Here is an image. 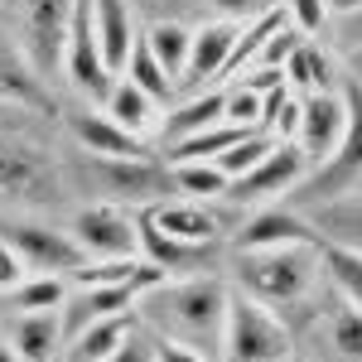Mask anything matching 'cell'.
<instances>
[{"instance_id":"13","label":"cell","mask_w":362,"mask_h":362,"mask_svg":"<svg viewBox=\"0 0 362 362\" xmlns=\"http://www.w3.org/2000/svg\"><path fill=\"white\" fill-rule=\"evenodd\" d=\"M295 213H305V218H309V227L319 232V242L362 251V189L319 198V203H305V208H295Z\"/></svg>"},{"instance_id":"10","label":"cell","mask_w":362,"mask_h":362,"mask_svg":"<svg viewBox=\"0 0 362 362\" xmlns=\"http://www.w3.org/2000/svg\"><path fill=\"white\" fill-rule=\"evenodd\" d=\"M309 174V160L295 140H276V150L261 160L256 169H247L242 179H232L227 194L242 198V203H256V198H276V194H295Z\"/></svg>"},{"instance_id":"28","label":"cell","mask_w":362,"mask_h":362,"mask_svg":"<svg viewBox=\"0 0 362 362\" xmlns=\"http://www.w3.org/2000/svg\"><path fill=\"white\" fill-rule=\"evenodd\" d=\"M126 78H131L136 87H145V92H150L155 102H169V97H174V78H169L165 68L155 63V54H150V44H145V39H140L136 49H131V63H126Z\"/></svg>"},{"instance_id":"25","label":"cell","mask_w":362,"mask_h":362,"mask_svg":"<svg viewBox=\"0 0 362 362\" xmlns=\"http://www.w3.org/2000/svg\"><path fill=\"white\" fill-rule=\"evenodd\" d=\"M218 121H227V92H198L194 102H184L179 112L169 116V140L208 131V126H218Z\"/></svg>"},{"instance_id":"19","label":"cell","mask_w":362,"mask_h":362,"mask_svg":"<svg viewBox=\"0 0 362 362\" xmlns=\"http://www.w3.org/2000/svg\"><path fill=\"white\" fill-rule=\"evenodd\" d=\"M309 237H319L314 227H309L305 213H295V208H266V213H256L247 227H242V251L247 247H276V242H309Z\"/></svg>"},{"instance_id":"42","label":"cell","mask_w":362,"mask_h":362,"mask_svg":"<svg viewBox=\"0 0 362 362\" xmlns=\"http://www.w3.org/2000/svg\"><path fill=\"white\" fill-rule=\"evenodd\" d=\"M290 362H300V358H290Z\"/></svg>"},{"instance_id":"40","label":"cell","mask_w":362,"mask_h":362,"mask_svg":"<svg viewBox=\"0 0 362 362\" xmlns=\"http://www.w3.org/2000/svg\"><path fill=\"white\" fill-rule=\"evenodd\" d=\"M0 362H20V353L10 348V338H0Z\"/></svg>"},{"instance_id":"23","label":"cell","mask_w":362,"mask_h":362,"mask_svg":"<svg viewBox=\"0 0 362 362\" xmlns=\"http://www.w3.org/2000/svg\"><path fill=\"white\" fill-rule=\"evenodd\" d=\"M242 136H247V126L218 121V126H208V131H194V136H184V140H169V145H174V150H169V165H179V160H218L227 145H237Z\"/></svg>"},{"instance_id":"9","label":"cell","mask_w":362,"mask_h":362,"mask_svg":"<svg viewBox=\"0 0 362 362\" xmlns=\"http://www.w3.org/2000/svg\"><path fill=\"white\" fill-rule=\"evenodd\" d=\"M0 194L20 203H49L58 198V174L29 140L0 136Z\"/></svg>"},{"instance_id":"34","label":"cell","mask_w":362,"mask_h":362,"mask_svg":"<svg viewBox=\"0 0 362 362\" xmlns=\"http://www.w3.org/2000/svg\"><path fill=\"white\" fill-rule=\"evenodd\" d=\"M102 362H155V338L140 334V329H131V334H126V343L116 348L112 358H102Z\"/></svg>"},{"instance_id":"5","label":"cell","mask_w":362,"mask_h":362,"mask_svg":"<svg viewBox=\"0 0 362 362\" xmlns=\"http://www.w3.org/2000/svg\"><path fill=\"white\" fill-rule=\"evenodd\" d=\"M362 184V92H348V131L338 140V150L314 165L305 174V184L295 189V203H319V198H334V194H353Z\"/></svg>"},{"instance_id":"15","label":"cell","mask_w":362,"mask_h":362,"mask_svg":"<svg viewBox=\"0 0 362 362\" xmlns=\"http://www.w3.org/2000/svg\"><path fill=\"white\" fill-rule=\"evenodd\" d=\"M92 25H97V44H102L107 68H112V73H126L131 49L140 44L131 0H92Z\"/></svg>"},{"instance_id":"38","label":"cell","mask_w":362,"mask_h":362,"mask_svg":"<svg viewBox=\"0 0 362 362\" xmlns=\"http://www.w3.org/2000/svg\"><path fill=\"white\" fill-rule=\"evenodd\" d=\"M0 92H15V97H34V87H20L10 78V68H5V58H0Z\"/></svg>"},{"instance_id":"1","label":"cell","mask_w":362,"mask_h":362,"mask_svg":"<svg viewBox=\"0 0 362 362\" xmlns=\"http://www.w3.org/2000/svg\"><path fill=\"white\" fill-rule=\"evenodd\" d=\"M227 300H232V290L213 276H165L140 295L136 309L140 324L155 338L184 343L208 362H218L227 334Z\"/></svg>"},{"instance_id":"30","label":"cell","mask_w":362,"mask_h":362,"mask_svg":"<svg viewBox=\"0 0 362 362\" xmlns=\"http://www.w3.org/2000/svg\"><path fill=\"white\" fill-rule=\"evenodd\" d=\"M329 338H334V348L343 358L362 362V305L338 295V309L329 314Z\"/></svg>"},{"instance_id":"41","label":"cell","mask_w":362,"mask_h":362,"mask_svg":"<svg viewBox=\"0 0 362 362\" xmlns=\"http://www.w3.org/2000/svg\"><path fill=\"white\" fill-rule=\"evenodd\" d=\"M358 5H362V0H329V10H334V15H338V10H358Z\"/></svg>"},{"instance_id":"12","label":"cell","mask_w":362,"mask_h":362,"mask_svg":"<svg viewBox=\"0 0 362 362\" xmlns=\"http://www.w3.org/2000/svg\"><path fill=\"white\" fill-rule=\"evenodd\" d=\"M10 348L20 353V362H54L63 353V309H20L10 324H5Z\"/></svg>"},{"instance_id":"2","label":"cell","mask_w":362,"mask_h":362,"mask_svg":"<svg viewBox=\"0 0 362 362\" xmlns=\"http://www.w3.org/2000/svg\"><path fill=\"white\" fill-rule=\"evenodd\" d=\"M324 271L319 237L309 242H276V247H247L237 256V290L261 300L266 309H290L309 300L314 280Z\"/></svg>"},{"instance_id":"11","label":"cell","mask_w":362,"mask_h":362,"mask_svg":"<svg viewBox=\"0 0 362 362\" xmlns=\"http://www.w3.org/2000/svg\"><path fill=\"white\" fill-rule=\"evenodd\" d=\"M237 20H213V25L194 29V49H189V68H184V83L189 92H203L213 78H223L227 63H232V49H237Z\"/></svg>"},{"instance_id":"8","label":"cell","mask_w":362,"mask_h":362,"mask_svg":"<svg viewBox=\"0 0 362 362\" xmlns=\"http://www.w3.org/2000/svg\"><path fill=\"white\" fill-rule=\"evenodd\" d=\"M348 131V92H305L300 97V126H295V145L305 150L309 169L324 165L329 155L338 150V140Z\"/></svg>"},{"instance_id":"29","label":"cell","mask_w":362,"mask_h":362,"mask_svg":"<svg viewBox=\"0 0 362 362\" xmlns=\"http://www.w3.org/2000/svg\"><path fill=\"white\" fill-rule=\"evenodd\" d=\"M10 305L15 309H63L68 305V285H63V276H34V280L25 276L10 290Z\"/></svg>"},{"instance_id":"21","label":"cell","mask_w":362,"mask_h":362,"mask_svg":"<svg viewBox=\"0 0 362 362\" xmlns=\"http://www.w3.org/2000/svg\"><path fill=\"white\" fill-rule=\"evenodd\" d=\"M102 174H107L112 194H126V198H150V194H169L174 189L169 169L145 165V155L140 160H102Z\"/></svg>"},{"instance_id":"20","label":"cell","mask_w":362,"mask_h":362,"mask_svg":"<svg viewBox=\"0 0 362 362\" xmlns=\"http://www.w3.org/2000/svg\"><path fill=\"white\" fill-rule=\"evenodd\" d=\"M140 39L150 44L155 63H160L169 78H174V87L184 83V68H189V49H194V29L179 25V20H155V25L145 29Z\"/></svg>"},{"instance_id":"18","label":"cell","mask_w":362,"mask_h":362,"mask_svg":"<svg viewBox=\"0 0 362 362\" xmlns=\"http://www.w3.org/2000/svg\"><path fill=\"white\" fill-rule=\"evenodd\" d=\"M136 329V319L131 314H112V319H97V324H87L78 334L68 338V348H63V362H102L112 358L116 348L126 343V334Z\"/></svg>"},{"instance_id":"14","label":"cell","mask_w":362,"mask_h":362,"mask_svg":"<svg viewBox=\"0 0 362 362\" xmlns=\"http://www.w3.org/2000/svg\"><path fill=\"white\" fill-rule=\"evenodd\" d=\"M150 213V223L169 232L174 242H189V247H213L218 242V218H213V208L208 203H198V198H165V203H155V208H145Z\"/></svg>"},{"instance_id":"36","label":"cell","mask_w":362,"mask_h":362,"mask_svg":"<svg viewBox=\"0 0 362 362\" xmlns=\"http://www.w3.org/2000/svg\"><path fill=\"white\" fill-rule=\"evenodd\" d=\"M334 39L343 44V49H362V5L334 15Z\"/></svg>"},{"instance_id":"26","label":"cell","mask_w":362,"mask_h":362,"mask_svg":"<svg viewBox=\"0 0 362 362\" xmlns=\"http://www.w3.org/2000/svg\"><path fill=\"white\" fill-rule=\"evenodd\" d=\"M319 256H324V271H329V280H334L338 295L353 300V305H362V251L319 242Z\"/></svg>"},{"instance_id":"33","label":"cell","mask_w":362,"mask_h":362,"mask_svg":"<svg viewBox=\"0 0 362 362\" xmlns=\"http://www.w3.org/2000/svg\"><path fill=\"white\" fill-rule=\"evenodd\" d=\"M25 276H29L25 256H20V251H15V242H10V237L0 232V290L10 295V290H15V285H20Z\"/></svg>"},{"instance_id":"24","label":"cell","mask_w":362,"mask_h":362,"mask_svg":"<svg viewBox=\"0 0 362 362\" xmlns=\"http://www.w3.org/2000/svg\"><path fill=\"white\" fill-rule=\"evenodd\" d=\"M169 179L189 198H223L232 189V179L218 169V160H179V165H169Z\"/></svg>"},{"instance_id":"3","label":"cell","mask_w":362,"mask_h":362,"mask_svg":"<svg viewBox=\"0 0 362 362\" xmlns=\"http://www.w3.org/2000/svg\"><path fill=\"white\" fill-rule=\"evenodd\" d=\"M223 358L227 362H290L295 343L290 329L276 319V309H266L251 295H232L227 300V334H223Z\"/></svg>"},{"instance_id":"22","label":"cell","mask_w":362,"mask_h":362,"mask_svg":"<svg viewBox=\"0 0 362 362\" xmlns=\"http://www.w3.org/2000/svg\"><path fill=\"white\" fill-rule=\"evenodd\" d=\"M107 107V116H112L116 126H126L131 136H145L150 126H155V97L145 92V87H136L131 78H116V87H112V97L102 102Z\"/></svg>"},{"instance_id":"6","label":"cell","mask_w":362,"mask_h":362,"mask_svg":"<svg viewBox=\"0 0 362 362\" xmlns=\"http://www.w3.org/2000/svg\"><path fill=\"white\" fill-rule=\"evenodd\" d=\"M68 232L78 237L87 261H136V251H140V227L121 203H92V208H83Z\"/></svg>"},{"instance_id":"37","label":"cell","mask_w":362,"mask_h":362,"mask_svg":"<svg viewBox=\"0 0 362 362\" xmlns=\"http://www.w3.org/2000/svg\"><path fill=\"white\" fill-rule=\"evenodd\" d=\"M155 362H208L203 353L184 348V343H169V338H155Z\"/></svg>"},{"instance_id":"31","label":"cell","mask_w":362,"mask_h":362,"mask_svg":"<svg viewBox=\"0 0 362 362\" xmlns=\"http://www.w3.org/2000/svg\"><path fill=\"white\" fill-rule=\"evenodd\" d=\"M285 83L305 87V92H324L329 87V58L319 54L314 44H300L295 54L285 58Z\"/></svg>"},{"instance_id":"32","label":"cell","mask_w":362,"mask_h":362,"mask_svg":"<svg viewBox=\"0 0 362 362\" xmlns=\"http://www.w3.org/2000/svg\"><path fill=\"white\" fill-rule=\"evenodd\" d=\"M285 10H290L300 34H314V29L329 25V0H285Z\"/></svg>"},{"instance_id":"39","label":"cell","mask_w":362,"mask_h":362,"mask_svg":"<svg viewBox=\"0 0 362 362\" xmlns=\"http://www.w3.org/2000/svg\"><path fill=\"white\" fill-rule=\"evenodd\" d=\"M348 68H353V78H362V49H348Z\"/></svg>"},{"instance_id":"27","label":"cell","mask_w":362,"mask_h":362,"mask_svg":"<svg viewBox=\"0 0 362 362\" xmlns=\"http://www.w3.org/2000/svg\"><path fill=\"white\" fill-rule=\"evenodd\" d=\"M271 150H276V136H271V131H247L237 145H227L223 155H218V169H223L227 179H242V174L256 169Z\"/></svg>"},{"instance_id":"35","label":"cell","mask_w":362,"mask_h":362,"mask_svg":"<svg viewBox=\"0 0 362 362\" xmlns=\"http://www.w3.org/2000/svg\"><path fill=\"white\" fill-rule=\"evenodd\" d=\"M208 10H218L223 20H256V15H266L276 0H203Z\"/></svg>"},{"instance_id":"4","label":"cell","mask_w":362,"mask_h":362,"mask_svg":"<svg viewBox=\"0 0 362 362\" xmlns=\"http://www.w3.org/2000/svg\"><path fill=\"white\" fill-rule=\"evenodd\" d=\"M73 10H78V0H20V49L39 78L63 68Z\"/></svg>"},{"instance_id":"7","label":"cell","mask_w":362,"mask_h":362,"mask_svg":"<svg viewBox=\"0 0 362 362\" xmlns=\"http://www.w3.org/2000/svg\"><path fill=\"white\" fill-rule=\"evenodd\" d=\"M15 251L25 256L29 271H39V276H73V271H83L87 266V251L78 247V237L73 232H63V227H44V223H10L0 227Z\"/></svg>"},{"instance_id":"16","label":"cell","mask_w":362,"mask_h":362,"mask_svg":"<svg viewBox=\"0 0 362 362\" xmlns=\"http://www.w3.org/2000/svg\"><path fill=\"white\" fill-rule=\"evenodd\" d=\"M68 126H73V136L83 145L92 160H140L145 155V145L140 136H131L126 126H116L112 116H92V112H73L68 116Z\"/></svg>"},{"instance_id":"17","label":"cell","mask_w":362,"mask_h":362,"mask_svg":"<svg viewBox=\"0 0 362 362\" xmlns=\"http://www.w3.org/2000/svg\"><path fill=\"white\" fill-rule=\"evenodd\" d=\"M136 227H140V251H145V256H150V266H160L165 276H184V271H194V266H203V256L213 251V247L174 242L169 232H160V227L150 223V213H140Z\"/></svg>"}]
</instances>
